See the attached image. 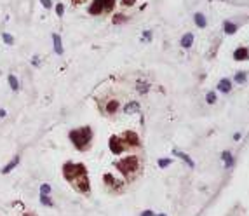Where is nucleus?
<instances>
[{
	"label": "nucleus",
	"instance_id": "18",
	"mask_svg": "<svg viewBox=\"0 0 249 216\" xmlns=\"http://www.w3.org/2000/svg\"><path fill=\"white\" fill-rule=\"evenodd\" d=\"M219 89H221V91H228V89H230V84H228V80H223V82L219 84Z\"/></svg>",
	"mask_w": 249,
	"mask_h": 216
},
{
	"label": "nucleus",
	"instance_id": "14",
	"mask_svg": "<svg viewBox=\"0 0 249 216\" xmlns=\"http://www.w3.org/2000/svg\"><path fill=\"white\" fill-rule=\"evenodd\" d=\"M138 108H140V105L138 103H131V105H127V106H126V112L127 113H132V112H138Z\"/></svg>",
	"mask_w": 249,
	"mask_h": 216
},
{
	"label": "nucleus",
	"instance_id": "3",
	"mask_svg": "<svg viewBox=\"0 0 249 216\" xmlns=\"http://www.w3.org/2000/svg\"><path fill=\"white\" fill-rule=\"evenodd\" d=\"M117 169H119L126 178H134V176L140 173L141 162H140V159H138L136 155H131V157H127V159L120 160L119 164H117Z\"/></svg>",
	"mask_w": 249,
	"mask_h": 216
},
{
	"label": "nucleus",
	"instance_id": "26",
	"mask_svg": "<svg viewBox=\"0 0 249 216\" xmlns=\"http://www.w3.org/2000/svg\"><path fill=\"white\" fill-rule=\"evenodd\" d=\"M159 216H164V215H159Z\"/></svg>",
	"mask_w": 249,
	"mask_h": 216
},
{
	"label": "nucleus",
	"instance_id": "21",
	"mask_svg": "<svg viewBox=\"0 0 249 216\" xmlns=\"http://www.w3.org/2000/svg\"><path fill=\"white\" fill-rule=\"evenodd\" d=\"M227 26H228V28H227V31H228V33H233V31H235V26H233V24H227Z\"/></svg>",
	"mask_w": 249,
	"mask_h": 216
},
{
	"label": "nucleus",
	"instance_id": "24",
	"mask_svg": "<svg viewBox=\"0 0 249 216\" xmlns=\"http://www.w3.org/2000/svg\"><path fill=\"white\" fill-rule=\"evenodd\" d=\"M124 4H126V5H132V4H134V0H124Z\"/></svg>",
	"mask_w": 249,
	"mask_h": 216
},
{
	"label": "nucleus",
	"instance_id": "11",
	"mask_svg": "<svg viewBox=\"0 0 249 216\" xmlns=\"http://www.w3.org/2000/svg\"><path fill=\"white\" fill-rule=\"evenodd\" d=\"M40 202H42V204H45V206H49V207L54 206V202L49 199V195H42V194H40Z\"/></svg>",
	"mask_w": 249,
	"mask_h": 216
},
{
	"label": "nucleus",
	"instance_id": "20",
	"mask_svg": "<svg viewBox=\"0 0 249 216\" xmlns=\"http://www.w3.org/2000/svg\"><path fill=\"white\" fill-rule=\"evenodd\" d=\"M192 44V35H187V39H183V45H190Z\"/></svg>",
	"mask_w": 249,
	"mask_h": 216
},
{
	"label": "nucleus",
	"instance_id": "10",
	"mask_svg": "<svg viewBox=\"0 0 249 216\" xmlns=\"http://www.w3.org/2000/svg\"><path fill=\"white\" fill-rule=\"evenodd\" d=\"M7 80H9V85H10V89H12V91H18V89H19V82H18L16 75H12V73H10L9 77H7Z\"/></svg>",
	"mask_w": 249,
	"mask_h": 216
},
{
	"label": "nucleus",
	"instance_id": "16",
	"mask_svg": "<svg viewBox=\"0 0 249 216\" xmlns=\"http://www.w3.org/2000/svg\"><path fill=\"white\" fill-rule=\"evenodd\" d=\"M126 21V16H122V14H117L115 18H113V23L115 24H120V23H124Z\"/></svg>",
	"mask_w": 249,
	"mask_h": 216
},
{
	"label": "nucleus",
	"instance_id": "17",
	"mask_svg": "<svg viewBox=\"0 0 249 216\" xmlns=\"http://www.w3.org/2000/svg\"><path fill=\"white\" fill-rule=\"evenodd\" d=\"M195 21L199 23L200 26H204V24H206V19H204V16H202V14H197V16H195Z\"/></svg>",
	"mask_w": 249,
	"mask_h": 216
},
{
	"label": "nucleus",
	"instance_id": "5",
	"mask_svg": "<svg viewBox=\"0 0 249 216\" xmlns=\"http://www.w3.org/2000/svg\"><path fill=\"white\" fill-rule=\"evenodd\" d=\"M110 150H111L113 154H122V152L126 150V145L122 143L120 136H111V138H110Z\"/></svg>",
	"mask_w": 249,
	"mask_h": 216
},
{
	"label": "nucleus",
	"instance_id": "13",
	"mask_svg": "<svg viewBox=\"0 0 249 216\" xmlns=\"http://www.w3.org/2000/svg\"><path fill=\"white\" fill-rule=\"evenodd\" d=\"M40 194H42V195H49V194H51V185L44 183V185L40 186Z\"/></svg>",
	"mask_w": 249,
	"mask_h": 216
},
{
	"label": "nucleus",
	"instance_id": "8",
	"mask_svg": "<svg viewBox=\"0 0 249 216\" xmlns=\"http://www.w3.org/2000/svg\"><path fill=\"white\" fill-rule=\"evenodd\" d=\"M19 164V157H14V159H12V160H10L9 164L5 166V167H4V169H2V173H4V174H7V173H10V171H12V169H14V167H16V166Z\"/></svg>",
	"mask_w": 249,
	"mask_h": 216
},
{
	"label": "nucleus",
	"instance_id": "9",
	"mask_svg": "<svg viewBox=\"0 0 249 216\" xmlns=\"http://www.w3.org/2000/svg\"><path fill=\"white\" fill-rule=\"evenodd\" d=\"M117 108H119V103H117L115 99H110L108 103H106V106H105V112L113 113V112H117Z\"/></svg>",
	"mask_w": 249,
	"mask_h": 216
},
{
	"label": "nucleus",
	"instance_id": "12",
	"mask_svg": "<svg viewBox=\"0 0 249 216\" xmlns=\"http://www.w3.org/2000/svg\"><path fill=\"white\" fill-rule=\"evenodd\" d=\"M2 39H4V42H5V44H9V45H12V44H14V37H12L10 33H2Z\"/></svg>",
	"mask_w": 249,
	"mask_h": 216
},
{
	"label": "nucleus",
	"instance_id": "2",
	"mask_svg": "<svg viewBox=\"0 0 249 216\" xmlns=\"http://www.w3.org/2000/svg\"><path fill=\"white\" fill-rule=\"evenodd\" d=\"M70 140L71 143L75 145V148L84 152L87 146L91 145V140H92V129L89 125H84V127H77L70 131Z\"/></svg>",
	"mask_w": 249,
	"mask_h": 216
},
{
	"label": "nucleus",
	"instance_id": "22",
	"mask_svg": "<svg viewBox=\"0 0 249 216\" xmlns=\"http://www.w3.org/2000/svg\"><path fill=\"white\" fill-rule=\"evenodd\" d=\"M171 160H167V159H164V160H160V167H166V166L169 164Z\"/></svg>",
	"mask_w": 249,
	"mask_h": 216
},
{
	"label": "nucleus",
	"instance_id": "7",
	"mask_svg": "<svg viewBox=\"0 0 249 216\" xmlns=\"http://www.w3.org/2000/svg\"><path fill=\"white\" fill-rule=\"evenodd\" d=\"M52 40H54V51L56 54H63V44H61V37L58 33H52Z\"/></svg>",
	"mask_w": 249,
	"mask_h": 216
},
{
	"label": "nucleus",
	"instance_id": "15",
	"mask_svg": "<svg viewBox=\"0 0 249 216\" xmlns=\"http://www.w3.org/2000/svg\"><path fill=\"white\" fill-rule=\"evenodd\" d=\"M54 10H56V14H58V16H63V14H65V5H63V4H56Z\"/></svg>",
	"mask_w": 249,
	"mask_h": 216
},
{
	"label": "nucleus",
	"instance_id": "4",
	"mask_svg": "<svg viewBox=\"0 0 249 216\" xmlns=\"http://www.w3.org/2000/svg\"><path fill=\"white\" fill-rule=\"evenodd\" d=\"M115 5V0H94L89 7V12L92 16L96 14H103V12H110Z\"/></svg>",
	"mask_w": 249,
	"mask_h": 216
},
{
	"label": "nucleus",
	"instance_id": "6",
	"mask_svg": "<svg viewBox=\"0 0 249 216\" xmlns=\"http://www.w3.org/2000/svg\"><path fill=\"white\" fill-rule=\"evenodd\" d=\"M120 140H122V143L126 145V146H138V145H140V138H138V134L132 133V131H131V133H126Z\"/></svg>",
	"mask_w": 249,
	"mask_h": 216
},
{
	"label": "nucleus",
	"instance_id": "23",
	"mask_svg": "<svg viewBox=\"0 0 249 216\" xmlns=\"http://www.w3.org/2000/svg\"><path fill=\"white\" fill-rule=\"evenodd\" d=\"M141 216H157V215H153L152 211H143V213H141Z\"/></svg>",
	"mask_w": 249,
	"mask_h": 216
},
{
	"label": "nucleus",
	"instance_id": "19",
	"mask_svg": "<svg viewBox=\"0 0 249 216\" xmlns=\"http://www.w3.org/2000/svg\"><path fill=\"white\" fill-rule=\"evenodd\" d=\"M40 2H42V5H44L45 9H51V7H52V2H51V0H40Z\"/></svg>",
	"mask_w": 249,
	"mask_h": 216
},
{
	"label": "nucleus",
	"instance_id": "1",
	"mask_svg": "<svg viewBox=\"0 0 249 216\" xmlns=\"http://www.w3.org/2000/svg\"><path fill=\"white\" fill-rule=\"evenodd\" d=\"M63 174L80 194H89V178L84 164H73L66 162L63 166Z\"/></svg>",
	"mask_w": 249,
	"mask_h": 216
},
{
	"label": "nucleus",
	"instance_id": "25",
	"mask_svg": "<svg viewBox=\"0 0 249 216\" xmlns=\"http://www.w3.org/2000/svg\"><path fill=\"white\" fill-rule=\"evenodd\" d=\"M2 117H5V110H4V108H0V119H2Z\"/></svg>",
	"mask_w": 249,
	"mask_h": 216
}]
</instances>
